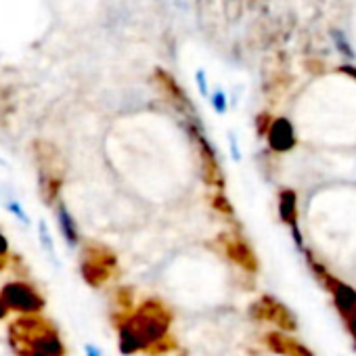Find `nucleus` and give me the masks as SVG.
<instances>
[{"label": "nucleus", "mask_w": 356, "mask_h": 356, "mask_svg": "<svg viewBox=\"0 0 356 356\" xmlns=\"http://www.w3.org/2000/svg\"><path fill=\"white\" fill-rule=\"evenodd\" d=\"M170 321L172 314L159 302H145L132 316H128L120 325V352L128 356L161 343L168 335Z\"/></svg>", "instance_id": "1"}, {"label": "nucleus", "mask_w": 356, "mask_h": 356, "mask_svg": "<svg viewBox=\"0 0 356 356\" xmlns=\"http://www.w3.org/2000/svg\"><path fill=\"white\" fill-rule=\"evenodd\" d=\"M9 341L17 356H63L65 352L55 327L34 314L11 325Z\"/></svg>", "instance_id": "2"}, {"label": "nucleus", "mask_w": 356, "mask_h": 356, "mask_svg": "<svg viewBox=\"0 0 356 356\" xmlns=\"http://www.w3.org/2000/svg\"><path fill=\"white\" fill-rule=\"evenodd\" d=\"M189 134H191V140H193V147H195V155H197V161H200L202 178L210 187L220 191L225 187V176H222V165L218 161V155H216L214 147L210 145L206 134H202L200 128L191 126Z\"/></svg>", "instance_id": "3"}, {"label": "nucleus", "mask_w": 356, "mask_h": 356, "mask_svg": "<svg viewBox=\"0 0 356 356\" xmlns=\"http://www.w3.org/2000/svg\"><path fill=\"white\" fill-rule=\"evenodd\" d=\"M0 298L5 300L9 310H17L22 314H36L44 308V300L40 298V293L32 285L22 281L7 283L0 291Z\"/></svg>", "instance_id": "4"}, {"label": "nucleus", "mask_w": 356, "mask_h": 356, "mask_svg": "<svg viewBox=\"0 0 356 356\" xmlns=\"http://www.w3.org/2000/svg\"><path fill=\"white\" fill-rule=\"evenodd\" d=\"M115 268V256L107 248H88L82 260V275L90 285H101Z\"/></svg>", "instance_id": "5"}, {"label": "nucleus", "mask_w": 356, "mask_h": 356, "mask_svg": "<svg viewBox=\"0 0 356 356\" xmlns=\"http://www.w3.org/2000/svg\"><path fill=\"white\" fill-rule=\"evenodd\" d=\"M218 243L222 245V250L227 252V256H229L235 264L243 266L245 270H256V266H258V264H256V256H254L250 243H248L243 237L233 235V233H225V235L218 237Z\"/></svg>", "instance_id": "6"}, {"label": "nucleus", "mask_w": 356, "mask_h": 356, "mask_svg": "<svg viewBox=\"0 0 356 356\" xmlns=\"http://www.w3.org/2000/svg\"><path fill=\"white\" fill-rule=\"evenodd\" d=\"M155 82H157V88L161 90L163 99H165L174 109L183 111V113L191 111V101H189V97L185 95V90H183L181 86H178V82H176L170 74H165L163 70H159V72L155 74Z\"/></svg>", "instance_id": "7"}, {"label": "nucleus", "mask_w": 356, "mask_h": 356, "mask_svg": "<svg viewBox=\"0 0 356 356\" xmlns=\"http://www.w3.org/2000/svg\"><path fill=\"white\" fill-rule=\"evenodd\" d=\"M323 285H325L327 289H331V293H333V302H335V306H337L339 314L346 318V316L356 308V291H354L350 285H346V283H341V281L333 279L331 275H327V277L323 279Z\"/></svg>", "instance_id": "8"}, {"label": "nucleus", "mask_w": 356, "mask_h": 356, "mask_svg": "<svg viewBox=\"0 0 356 356\" xmlns=\"http://www.w3.org/2000/svg\"><path fill=\"white\" fill-rule=\"evenodd\" d=\"M260 306L264 308V314H260V316H264V318H268V321H273V323H277V325L289 327V329L296 327V323H293L289 310H287L283 304H279L277 300H273V298H262Z\"/></svg>", "instance_id": "9"}, {"label": "nucleus", "mask_w": 356, "mask_h": 356, "mask_svg": "<svg viewBox=\"0 0 356 356\" xmlns=\"http://www.w3.org/2000/svg\"><path fill=\"white\" fill-rule=\"evenodd\" d=\"M57 216H59V229L65 237V241L70 245H76L78 243V227H76V220L72 218L70 210L61 204L59 210H57Z\"/></svg>", "instance_id": "10"}, {"label": "nucleus", "mask_w": 356, "mask_h": 356, "mask_svg": "<svg viewBox=\"0 0 356 356\" xmlns=\"http://www.w3.org/2000/svg\"><path fill=\"white\" fill-rule=\"evenodd\" d=\"M346 321V327H348V331H350V335H352V341H354V350H356V308L343 318Z\"/></svg>", "instance_id": "11"}, {"label": "nucleus", "mask_w": 356, "mask_h": 356, "mask_svg": "<svg viewBox=\"0 0 356 356\" xmlns=\"http://www.w3.org/2000/svg\"><path fill=\"white\" fill-rule=\"evenodd\" d=\"M212 202H214V208H216V210H225L227 214H231V212H233V208L229 206V202H227V197H222L220 193H216V195H212Z\"/></svg>", "instance_id": "12"}, {"label": "nucleus", "mask_w": 356, "mask_h": 356, "mask_svg": "<svg viewBox=\"0 0 356 356\" xmlns=\"http://www.w3.org/2000/svg\"><path fill=\"white\" fill-rule=\"evenodd\" d=\"M40 237H42V243L47 245V250L53 254V241H51V237H49V229H47V225H44V222L40 225Z\"/></svg>", "instance_id": "13"}, {"label": "nucleus", "mask_w": 356, "mask_h": 356, "mask_svg": "<svg viewBox=\"0 0 356 356\" xmlns=\"http://www.w3.org/2000/svg\"><path fill=\"white\" fill-rule=\"evenodd\" d=\"M214 107H216V111H225L227 109V99H225V95L220 90L214 95Z\"/></svg>", "instance_id": "14"}, {"label": "nucleus", "mask_w": 356, "mask_h": 356, "mask_svg": "<svg viewBox=\"0 0 356 356\" xmlns=\"http://www.w3.org/2000/svg\"><path fill=\"white\" fill-rule=\"evenodd\" d=\"M9 210H11V212H15V214H17V216H19V218L24 220V222H28V218H26L24 210H22V208H19V206H17L15 202H13V204H9Z\"/></svg>", "instance_id": "15"}, {"label": "nucleus", "mask_w": 356, "mask_h": 356, "mask_svg": "<svg viewBox=\"0 0 356 356\" xmlns=\"http://www.w3.org/2000/svg\"><path fill=\"white\" fill-rule=\"evenodd\" d=\"M9 314V306L5 304V300L3 298H0V318H5Z\"/></svg>", "instance_id": "16"}, {"label": "nucleus", "mask_w": 356, "mask_h": 356, "mask_svg": "<svg viewBox=\"0 0 356 356\" xmlns=\"http://www.w3.org/2000/svg\"><path fill=\"white\" fill-rule=\"evenodd\" d=\"M86 356H101V350L88 343V346H86Z\"/></svg>", "instance_id": "17"}, {"label": "nucleus", "mask_w": 356, "mask_h": 356, "mask_svg": "<svg viewBox=\"0 0 356 356\" xmlns=\"http://www.w3.org/2000/svg\"><path fill=\"white\" fill-rule=\"evenodd\" d=\"M7 250H9V245H7V239L0 235V256H5L7 254Z\"/></svg>", "instance_id": "18"}, {"label": "nucleus", "mask_w": 356, "mask_h": 356, "mask_svg": "<svg viewBox=\"0 0 356 356\" xmlns=\"http://www.w3.org/2000/svg\"><path fill=\"white\" fill-rule=\"evenodd\" d=\"M3 264H5V262H3V256H0V268H3Z\"/></svg>", "instance_id": "19"}]
</instances>
